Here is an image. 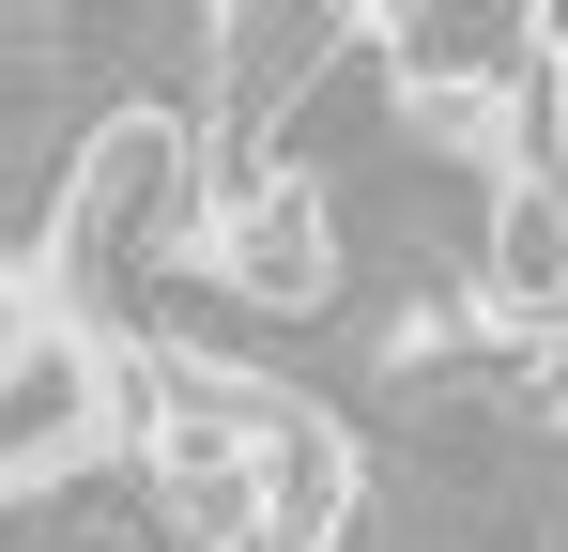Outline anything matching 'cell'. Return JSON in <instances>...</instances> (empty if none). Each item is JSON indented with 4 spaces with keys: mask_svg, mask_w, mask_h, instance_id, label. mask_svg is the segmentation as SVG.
<instances>
[{
    "mask_svg": "<svg viewBox=\"0 0 568 552\" xmlns=\"http://www.w3.org/2000/svg\"><path fill=\"white\" fill-rule=\"evenodd\" d=\"M354 507H369V476H354V430L323 415V399H292L262 415V446H246V522H231V552H338L354 538Z\"/></svg>",
    "mask_w": 568,
    "mask_h": 552,
    "instance_id": "obj_5",
    "label": "cell"
},
{
    "mask_svg": "<svg viewBox=\"0 0 568 552\" xmlns=\"http://www.w3.org/2000/svg\"><path fill=\"white\" fill-rule=\"evenodd\" d=\"M0 552H47V491H0Z\"/></svg>",
    "mask_w": 568,
    "mask_h": 552,
    "instance_id": "obj_7",
    "label": "cell"
},
{
    "mask_svg": "<svg viewBox=\"0 0 568 552\" xmlns=\"http://www.w3.org/2000/svg\"><path fill=\"white\" fill-rule=\"evenodd\" d=\"M476 354H491V323H476L462 276H399V292L354 307V384H384V399H430V384H462Z\"/></svg>",
    "mask_w": 568,
    "mask_h": 552,
    "instance_id": "obj_6",
    "label": "cell"
},
{
    "mask_svg": "<svg viewBox=\"0 0 568 552\" xmlns=\"http://www.w3.org/2000/svg\"><path fill=\"white\" fill-rule=\"evenodd\" d=\"M170 231H200V139L170 108H93L78 154H62V200H47V246H62V323H93V292L123 262H154Z\"/></svg>",
    "mask_w": 568,
    "mask_h": 552,
    "instance_id": "obj_1",
    "label": "cell"
},
{
    "mask_svg": "<svg viewBox=\"0 0 568 552\" xmlns=\"http://www.w3.org/2000/svg\"><path fill=\"white\" fill-rule=\"evenodd\" d=\"M108 430H123V399H108V338L62 323V307H31V323L0 338V491H47V476L108 460Z\"/></svg>",
    "mask_w": 568,
    "mask_h": 552,
    "instance_id": "obj_4",
    "label": "cell"
},
{
    "mask_svg": "<svg viewBox=\"0 0 568 552\" xmlns=\"http://www.w3.org/2000/svg\"><path fill=\"white\" fill-rule=\"evenodd\" d=\"M462 292H476V323L523 338V354H554V338H568V108H554V123H523V154L476 184Z\"/></svg>",
    "mask_w": 568,
    "mask_h": 552,
    "instance_id": "obj_3",
    "label": "cell"
},
{
    "mask_svg": "<svg viewBox=\"0 0 568 552\" xmlns=\"http://www.w3.org/2000/svg\"><path fill=\"white\" fill-rule=\"evenodd\" d=\"M338 16H354V31H384V0H338Z\"/></svg>",
    "mask_w": 568,
    "mask_h": 552,
    "instance_id": "obj_9",
    "label": "cell"
},
{
    "mask_svg": "<svg viewBox=\"0 0 568 552\" xmlns=\"http://www.w3.org/2000/svg\"><path fill=\"white\" fill-rule=\"evenodd\" d=\"M16 323H31V276H16V262H0V338H16Z\"/></svg>",
    "mask_w": 568,
    "mask_h": 552,
    "instance_id": "obj_8",
    "label": "cell"
},
{
    "mask_svg": "<svg viewBox=\"0 0 568 552\" xmlns=\"http://www.w3.org/2000/svg\"><path fill=\"white\" fill-rule=\"evenodd\" d=\"M200 276H215L246 323H338V292H354V215H338V184L307 170V154L231 170L200 200Z\"/></svg>",
    "mask_w": 568,
    "mask_h": 552,
    "instance_id": "obj_2",
    "label": "cell"
}]
</instances>
